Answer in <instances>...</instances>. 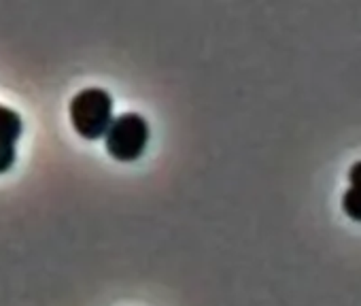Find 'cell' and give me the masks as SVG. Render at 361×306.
Returning a JSON list of instances; mask_svg holds the SVG:
<instances>
[{"mask_svg": "<svg viewBox=\"0 0 361 306\" xmlns=\"http://www.w3.org/2000/svg\"><path fill=\"white\" fill-rule=\"evenodd\" d=\"M73 128L83 138H100L106 136L113 123V98L102 87H85L77 92L68 106Z\"/></svg>", "mask_w": 361, "mask_h": 306, "instance_id": "1", "label": "cell"}, {"mask_svg": "<svg viewBox=\"0 0 361 306\" xmlns=\"http://www.w3.org/2000/svg\"><path fill=\"white\" fill-rule=\"evenodd\" d=\"M149 140V123L138 113H121L113 119L104 145L106 151L119 162H132L142 156Z\"/></svg>", "mask_w": 361, "mask_h": 306, "instance_id": "2", "label": "cell"}, {"mask_svg": "<svg viewBox=\"0 0 361 306\" xmlns=\"http://www.w3.org/2000/svg\"><path fill=\"white\" fill-rule=\"evenodd\" d=\"M22 134V115L5 104H0V138L16 142Z\"/></svg>", "mask_w": 361, "mask_h": 306, "instance_id": "3", "label": "cell"}, {"mask_svg": "<svg viewBox=\"0 0 361 306\" xmlns=\"http://www.w3.org/2000/svg\"><path fill=\"white\" fill-rule=\"evenodd\" d=\"M342 209L344 213L355 219L361 221V188H348L342 196Z\"/></svg>", "mask_w": 361, "mask_h": 306, "instance_id": "4", "label": "cell"}, {"mask_svg": "<svg viewBox=\"0 0 361 306\" xmlns=\"http://www.w3.org/2000/svg\"><path fill=\"white\" fill-rule=\"evenodd\" d=\"M16 164V145L0 138V173L9 171Z\"/></svg>", "mask_w": 361, "mask_h": 306, "instance_id": "5", "label": "cell"}, {"mask_svg": "<svg viewBox=\"0 0 361 306\" xmlns=\"http://www.w3.org/2000/svg\"><path fill=\"white\" fill-rule=\"evenodd\" d=\"M348 181H350V188H361V160L355 162L348 171Z\"/></svg>", "mask_w": 361, "mask_h": 306, "instance_id": "6", "label": "cell"}]
</instances>
